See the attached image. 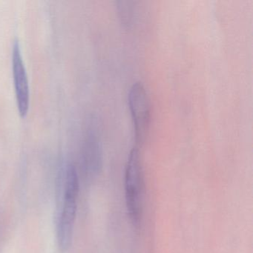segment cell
<instances>
[{
    "label": "cell",
    "mask_w": 253,
    "mask_h": 253,
    "mask_svg": "<svg viewBox=\"0 0 253 253\" xmlns=\"http://www.w3.org/2000/svg\"><path fill=\"white\" fill-rule=\"evenodd\" d=\"M124 186L128 216L131 221L138 226L143 215L144 177L140 152L137 147L133 148L128 155Z\"/></svg>",
    "instance_id": "6da1fadb"
},
{
    "label": "cell",
    "mask_w": 253,
    "mask_h": 253,
    "mask_svg": "<svg viewBox=\"0 0 253 253\" xmlns=\"http://www.w3.org/2000/svg\"><path fill=\"white\" fill-rule=\"evenodd\" d=\"M79 187L78 176L69 174L65 177L63 206L57 223V241L63 251L69 250L73 240Z\"/></svg>",
    "instance_id": "7a4b0ae2"
},
{
    "label": "cell",
    "mask_w": 253,
    "mask_h": 253,
    "mask_svg": "<svg viewBox=\"0 0 253 253\" xmlns=\"http://www.w3.org/2000/svg\"><path fill=\"white\" fill-rule=\"evenodd\" d=\"M128 100L136 142L137 144H143L150 127L151 104L147 91L142 83L133 84L128 93Z\"/></svg>",
    "instance_id": "3957f363"
},
{
    "label": "cell",
    "mask_w": 253,
    "mask_h": 253,
    "mask_svg": "<svg viewBox=\"0 0 253 253\" xmlns=\"http://www.w3.org/2000/svg\"><path fill=\"white\" fill-rule=\"evenodd\" d=\"M12 71L15 88L16 100L19 113L26 116L29 112L30 90L26 66L23 61L20 42L14 41L12 48Z\"/></svg>",
    "instance_id": "277c9868"
},
{
    "label": "cell",
    "mask_w": 253,
    "mask_h": 253,
    "mask_svg": "<svg viewBox=\"0 0 253 253\" xmlns=\"http://www.w3.org/2000/svg\"><path fill=\"white\" fill-rule=\"evenodd\" d=\"M81 168L87 180H92L100 173L103 166L101 143L94 131L85 137L81 152Z\"/></svg>",
    "instance_id": "5b68a950"
},
{
    "label": "cell",
    "mask_w": 253,
    "mask_h": 253,
    "mask_svg": "<svg viewBox=\"0 0 253 253\" xmlns=\"http://www.w3.org/2000/svg\"><path fill=\"white\" fill-rule=\"evenodd\" d=\"M118 3V11L120 19L123 24L129 26L134 20L135 15V5L131 1H119Z\"/></svg>",
    "instance_id": "8992f818"
}]
</instances>
